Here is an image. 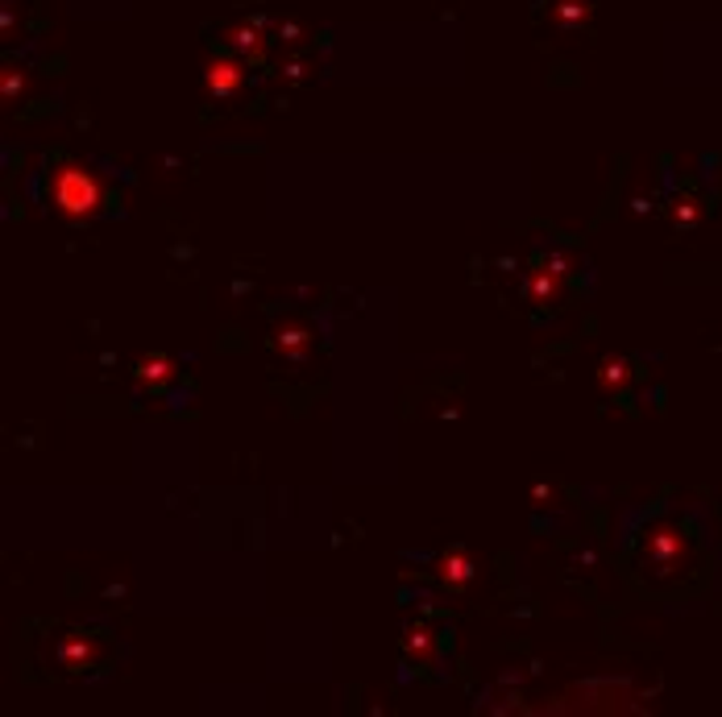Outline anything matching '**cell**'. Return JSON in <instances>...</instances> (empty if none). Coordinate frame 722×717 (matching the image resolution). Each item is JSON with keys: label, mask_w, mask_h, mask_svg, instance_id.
Here are the masks:
<instances>
[{"label": "cell", "mask_w": 722, "mask_h": 717, "mask_svg": "<svg viewBox=\"0 0 722 717\" xmlns=\"http://www.w3.org/2000/svg\"><path fill=\"white\" fill-rule=\"evenodd\" d=\"M50 204L54 212L67 220V225H84V220H92L100 204H104V191L96 183L92 170H84V166L75 163H59L50 170Z\"/></svg>", "instance_id": "cell-1"}, {"label": "cell", "mask_w": 722, "mask_h": 717, "mask_svg": "<svg viewBox=\"0 0 722 717\" xmlns=\"http://www.w3.org/2000/svg\"><path fill=\"white\" fill-rule=\"evenodd\" d=\"M96 660H100V643H96V635H88V630H67V635L54 639V664L59 668L88 671L96 668Z\"/></svg>", "instance_id": "cell-2"}, {"label": "cell", "mask_w": 722, "mask_h": 717, "mask_svg": "<svg viewBox=\"0 0 722 717\" xmlns=\"http://www.w3.org/2000/svg\"><path fill=\"white\" fill-rule=\"evenodd\" d=\"M681 555H685V539L669 527H656L648 532L644 539V564H653L656 573H673L676 564H681Z\"/></svg>", "instance_id": "cell-3"}, {"label": "cell", "mask_w": 722, "mask_h": 717, "mask_svg": "<svg viewBox=\"0 0 722 717\" xmlns=\"http://www.w3.org/2000/svg\"><path fill=\"white\" fill-rule=\"evenodd\" d=\"M473 573H478V568H473L469 552H444L441 555V580L448 585V589H457V593L469 589V585H473Z\"/></svg>", "instance_id": "cell-4"}, {"label": "cell", "mask_w": 722, "mask_h": 717, "mask_svg": "<svg viewBox=\"0 0 722 717\" xmlns=\"http://www.w3.org/2000/svg\"><path fill=\"white\" fill-rule=\"evenodd\" d=\"M237 88H241V67L237 63H212L208 67V92L212 95H237Z\"/></svg>", "instance_id": "cell-5"}, {"label": "cell", "mask_w": 722, "mask_h": 717, "mask_svg": "<svg viewBox=\"0 0 722 717\" xmlns=\"http://www.w3.org/2000/svg\"><path fill=\"white\" fill-rule=\"evenodd\" d=\"M138 377L145 382V386H163V382L175 377V361H170V357H141Z\"/></svg>", "instance_id": "cell-6"}, {"label": "cell", "mask_w": 722, "mask_h": 717, "mask_svg": "<svg viewBox=\"0 0 722 717\" xmlns=\"http://www.w3.org/2000/svg\"><path fill=\"white\" fill-rule=\"evenodd\" d=\"M548 274V270H540L536 278H532V299H553V295H557V282H553V278H544Z\"/></svg>", "instance_id": "cell-7"}, {"label": "cell", "mask_w": 722, "mask_h": 717, "mask_svg": "<svg viewBox=\"0 0 722 717\" xmlns=\"http://www.w3.org/2000/svg\"><path fill=\"white\" fill-rule=\"evenodd\" d=\"M416 648L428 655V626H411V630H407V651H416Z\"/></svg>", "instance_id": "cell-8"}, {"label": "cell", "mask_w": 722, "mask_h": 717, "mask_svg": "<svg viewBox=\"0 0 722 717\" xmlns=\"http://www.w3.org/2000/svg\"><path fill=\"white\" fill-rule=\"evenodd\" d=\"M606 386H610V382H623V377H628V366H623V361H606Z\"/></svg>", "instance_id": "cell-9"}]
</instances>
